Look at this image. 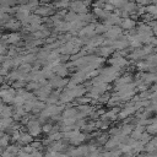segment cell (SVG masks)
I'll use <instances>...</instances> for the list:
<instances>
[{"label":"cell","instance_id":"33","mask_svg":"<svg viewBox=\"0 0 157 157\" xmlns=\"http://www.w3.org/2000/svg\"><path fill=\"white\" fill-rule=\"evenodd\" d=\"M10 142V136L9 135H4L0 137V150H3L4 147H8Z\"/></svg>","mask_w":157,"mask_h":157},{"label":"cell","instance_id":"7","mask_svg":"<svg viewBox=\"0 0 157 157\" xmlns=\"http://www.w3.org/2000/svg\"><path fill=\"white\" fill-rule=\"evenodd\" d=\"M68 80L66 79H63V77H59V76H53L49 81V85L50 87H55V88H63L68 85Z\"/></svg>","mask_w":157,"mask_h":157},{"label":"cell","instance_id":"40","mask_svg":"<svg viewBox=\"0 0 157 157\" xmlns=\"http://www.w3.org/2000/svg\"><path fill=\"white\" fill-rule=\"evenodd\" d=\"M136 68L140 70V71H148V69H150V66L147 65V63L146 62H140V63H137L136 64Z\"/></svg>","mask_w":157,"mask_h":157},{"label":"cell","instance_id":"6","mask_svg":"<svg viewBox=\"0 0 157 157\" xmlns=\"http://www.w3.org/2000/svg\"><path fill=\"white\" fill-rule=\"evenodd\" d=\"M124 140H125L124 136H122V135H116V136L111 137L109 140H107V142L104 144V146H106L107 150H113V148L118 147L120 144H123Z\"/></svg>","mask_w":157,"mask_h":157},{"label":"cell","instance_id":"8","mask_svg":"<svg viewBox=\"0 0 157 157\" xmlns=\"http://www.w3.org/2000/svg\"><path fill=\"white\" fill-rule=\"evenodd\" d=\"M70 8L71 11L80 15V14H87V6L82 3V2H75V3H70Z\"/></svg>","mask_w":157,"mask_h":157},{"label":"cell","instance_id":"46","mask_svg":"<svg viewBox=\"0 0 157 157\" xmlns=\"http://www.w3.org/2000/svg\"><path fill=\"white\" fill-rule=\"evenodd\" d=\"M22 151H23V152H26V153H28V155H31L34 150H33V147H32L31 145H25V147L22 148Z\"/></svg>","mask_w":157,"mask_h":157},{"label":"cell","instance_id":"13","mask_svg":"<svg viewBox=\"0 0 157 157\" xmlns=\"http://www.w3.org/2000/svg\"><path fill=\"white\" fill-rule=\"evenodd\" d=\"M136 26V22L133 20V19H130V17H128V19H122V21H120V27L123 28V30H133L134 27Z\"/></svg>","mask_w":157,"mask_h":157},{"label":"cell","instance_id":"36","mask_svg":"<svg viewBox=\"0 0 157 157\" xmlns=\"http://www.w3.org/2000/svg\"><path fill=\"white\" fill-rule=\"evenodd\" d=\"M5 151L9 152V153H11L12 156H15V155H17V152L20 151V147H19L17 145H9Z\"/></svg>","mask_w":157,"mask_h":157},{"label":"cell","instance_id":"3","mask_svg":"<svg viewBox=\"0 0 157 157\" xmlns=\"http://www.w3.org/2000/svg\"><path fill=\"white\" fill-rule=\"evenodd\" d=\"M123 34V31L119 26H112L107 30V32L104 33V36H106L109 41H117L119 37H122Z\"/></svg>","mask_w":157,"mask_h":157},{"label":"cell","instance_id":"26","mask_svg":"<svg viewBox=\"0 0 157 157\" xmlns=\"http://www.w3.org/2000/svg\"><path fill=\"white\" fill-rule=\"evenodd\" d=\"M145 12L150 14L155 19L156 15H157V6H156V4H148L147 6H145Z\"/></svg>","mask_w":157,"mask_h":157},{"label":"cell","instance_id":"1","mask_svg":"<svg viewBox=\"0 0 157 157\" xmlns=\"http://www.w3.org/2000/svg\"><path fill=\"white\" fill-rule=\"evenodd\" d=\"M27 130H28V134L32 137H36V136H38L42 133V125L39 124L38 120L32 119V120H30L27 123Z\"/></svg>","mask_w":157,"mask_h":157},{"label":"cell","instance_id":"4","mask_svg":"<svg viewBox=\"0 0 157 157\" xmlns=\"http://www.w3.org/2000/svg\"><path fill=\"white\" fill-rule=\"evenodd\" d=\"M50 92H52V87H50L49 84H47V85H44V86H41V87L36 91V95H34V96H37L41 102H45L47 98H48V96L50 95Z\"/></svg>","mask_w":157,"mask_h":157},{"label":"cell","instance_id":"42","mask_svg":"<svg viewBox=\"0 0 157 157\" xmlns=\"http://www.w3.org/2000/svg\"><path fill=\"white\" fill-rule=\"evenodd\" d=\"M53 6L59 8V9H66V8H69V6H70V3H69V2H62V3H57V4H54Z\"/></svg>","mask_w":157,"mask_h":157},{"label":"cell","instance_id":"45","mask_svg":"<svg viewBox=\"0 0 157 157\" xmlns=\"http://www.w3.org/2000/svg\"><path fill=\"white\" fill-rule=\"evenodd\" d=\"M12 86H14V88H22L23 86H26V84H25V81H15L12 84Z\"/></svg>","mask_w":157,"mask_h":157},{"label":"cell","instance_id":"16","mask_svg":"<svg viewBox=\"0 0 157 157\" xmlns=\"http://www.w3.org/2000/svg\"><path fill=\"white\" fill-rule=\"evenodd\" d=\"M53 71H54V74H57V76H59V77H64V76H66L68 73H69L66 65H64V64L57 65V66L53 69Z\"/></svg>","mask_w":157,"mask_h":157},{"label":"cell","instance_id":"12","mask_svg":"<svg viewBox=\"0 0 157 157\" xmlns=\"http://www.w3.org/2000/svg\"><path fill=\"white\" fill-rule=\"evenodd\" d=\"M76 111H77L81 116L87 117V116H91V114H92V112L95 111V108L91 107V106H88V104H85V106H77V107H76Z\"/></svg>","mask_w":157,"mask_h":157},{"label":"cell","instance_id":"47","mask_svg":"<svg viewBox=\"0 0 157 157\" xmlns=\"http://www.w3.org/2000/svg\"><path fill=\"white\" fill-rule=\"evenodd\" d=\"M3 82H4V77H3L2 75H0V85H2Z\"/></svg>","mask_w":157,"mask_h":157},{"label":"cell","instance_id":"43","mask_svg":"<svg viewBox=\"0 0 157 157\" xmlns=\"http://www.w3.org/2000/svg\"><path fill=\"white\" fill-rule=\"evenodd\" d=\"M109 97H111V95L103 93L102 96H99V98H98L97 101H98V102H101V103H107V102H108V99H109Z\"/></svg>","mask_w":157,"mask_h":157},{"label":"cell","instance_id":"21","mask_svg":"<svg viewBox=\"0 0 157 157\" xmlns=\"http://www.w3.org/2000/svg\"><path fill=\"white\" fill-rule=\"evenodd\" d=\"M77 114L76 108H66L65 111H63V116L62 119H70V118H75Z\"/></svg>","mask_w":157,"mask_h":157},{"label":"cell","instance_id":"9","mask_svg":"<svg viewBox=\"0 0 157 157\" xmlns=\"http://www.w3.org/2000/svg\"><path fill=\"white\" fill-rule=\"evenodd\" d=\"M21 39V34H19L17 32H12L10 34H5L2 37V41L4 43H10V44H17Z\"/></svg>","mask_w":157,"mask_h":157},{"label":"cell","instance_id":"28","mask_svg":"<svg viewBox=\"0 0 157 157\" xmlns=\"http://www.w3.org/2000/svg\"><path fill=\"white\" fill-rule=\"evenodd\" d=\"M93 14H95V16H97L99 19H104V20H106L108 17V15H109V12L104 11L103 9H97V8L93 9Z\"/></svg>","mask_w":157,"mask_h":157},{"label":"cell","instance_id":"2","mask_svg":"<svg viewBox=\"0 0 157 157\" xmlns=\"http://www.w3.org/2000/svg\"><path fill=\"white\" fill-rule=\"evenodd\" d=\"M109 64H111L113 68L122 69L123 66L128 65V60H127L124 57L119 55V53H116V54H113L112 59H109Z\"/></svg>","mask_w":157,"mask_h":157},{"label":"cell","instance_id":"14","mask_svg":"<svg viewBox=\"0 0 157 157\" xmlns=\"http://www.w3.org/2000/svg\"><path fill=\"white\" fill-rule=\"evenodd\" d=\"M65 147H66V145L63 142V141H54V142H52L50 144V147H49V150L48 151H54V152H62L63 150H65Z\"/></svg>","mask_w":157,"mask_h":157},{"label":"cell","instance_id":"17","mask_svg":"<svg viewBox=\"0 0 157 157\" xmlns=\"http://www.w3.org/2000/svg\"><path fill=\"white\" fill-rule=\"evenodd\" d=\"M32 141H33V137H32L28 133H20V136H19V140H17L19 144H22V145H30Z\"/></svg>","mask_w":157,"mask_h":157},{"label":"cell","instance_id":"10","mask_svg":"<svg viewBox=\"0 0 157 157\" xmlns=\"http://www.w3.org/2000/svg\"><path fill=\"white\" fill-rule=\"evenodd\" d=\"M131 82H133V76L130 74H125L123 76H119L116 80V87H120V86H124V85H128Z\"/></svg>","mask_w":157,"mask_h":157},{"label":"cell","instance_id":"44","mask_svg":"<svg viewBox=\"0 0 157 157\" xmlns=\"http://www.w3.org/2000/svg\"><path fill=\"white\" fill-rule=\"evenodd\" d=\"M85 131H88V133H91V131H93L95 129H96V125H95V123H90V124H86L84 128H82Z\"/></svg>","mask_w":157,"mask_h":157},{"label":"cell","instance_id":"5","mask_svg":"<svg viewBox=\"0 0 157 157\" xmlns=\"http://www.w3.org/2000/svg\"><path fill=\"white\" fill-rule=\"evenodd\" d=\"M53 12H54V10H53V6L52 5H38L34 10V15L39 16L41 19H42V16L47 17V16L52 15Z\"/></svg>","mask_w":157,"mask_h":157},{"label":"cell","instance_id":"38","mask_svg":"<svg viewBox=\"0 0 157 157\" xmlns=\"http://www.w3.org/2000/svg\"><path fill=\"white\" fill-rule=\"evenodd\" d=\"M26 87H27V90H28V92H30V91H37V90L41 87V85L37 84V82L31 81V82H28V84L26 85Z\"/></svg>","mask_w":157,"mask_h":157},{"label":"cell","instance_id":"27","mask_svg":"<svg viewBox=\"0 0 157 157\" xmlns=\"http://www.w3.org/2000/svg\"><path fill=\"white\" fill-rule=\"evenodd\" d=\"M12 114H14L12 108L10 106H5L4 109L2 111V113H0V118H11Z\"/></svg>","mask_w":157,"mask_h":157},{"label":"cell","instance_id":"24","mask_svg":"<svg viewBox=\"0 0 157 157\" xmlns=\"http://www.w3.org/2000/svg\"><path fill=\"white\" fill-rule=\"evenodd\" d=\"M44 108H45V103H44V102L36 101V102H34V104H33L32 112H33V113H41V112H42Z\"/></svg>","mask_w":157,"mask_h":157},{"label":"cell","instance_id":"11","mask_svg":"<svg viewBox=\"0 0 157 157\" xmlns=\"http://www.w3.org/2000/svg\"><path fill=\"white\" fill-rule=\"evenodd\" d=\"M86 79H87V75H86L84 71L79 70V71H76V73L73 75V77H71V80H70V81H73L75 85H79V84L84 82Z\"/></svg>","mask_w":157,"mask_h":157},{"label":"cell","instance_id":"19","mask_svg":"<svg viewBox=\"0 0 157 157\" xmlns=\"http://www.w3.org/2000/svg\"><path fill=\"white\" fill-rule=\"evenodd\" d=\"M98 52H99V55L101 57L107 58V57H109V55H112L114 53V49L112 47H106V45H104V47L98 48Z\"/></svg>","mask_w":157,"mask_h":157},{"label":"cell","instance_id":"35","mask_svg":"<svg viewBox=\"0 0 157 157\" xmlns=\"http://www.w3.org/2000/svg\"><path fill=\"white\" fill-rule=\"evenodd\" d=\"M25 114H26V112H25V109H23L22 107H16V108H15V113L12 114V117H14L15 119H20V118H22Z\"/></svg>","mask_w":157,"mask_h":157},{"label":"cell","instance_id":"34","mask_svg":"<svg viewBox=\"0 0 157 157\" xmlns=\"http://www.w3.org/2000/svg\"><path fill=\"white\" fill-rule=\"evenodd\" d=\"M12 104H14L15 107H22L23 104H25V99H23L20 95H17V93H16V96H15V98H14Z\"/></svg>","mask_w":157,"mask_h":157},{"label":"cell","instance_id":"23","mask_svg":"<svg viewBox=\"0 0 157 157\" xmlns=\"http://www.w3.org/2000/svg\"><path fill=\"white\" fill-rule=\"evenodd\" d=\"M20 26H21V23L17 20H14V19H9L6 21V23H5V27L10 28V30H17Z\"/></svg>","mask_w":157,"mask_h":157},{"label":"cell","instance_id":"37","mask_svg":"<svg viewBox=\"0 0 157 157\" xmlns=\"http://www.w3.org/2000/svg\"><path fill=\"white\" fill-rule=\"evenodd\" d=\"M150 140H151V135H148L147 133H142V134H141V137H140V140H139V142L145 146Z\"/></svg>","mask_w":157,"mask_h":157},{"label":"cell","instance_id":"32","mask_svg":"<svg viewBox=\"0 0 157 157\" xmlns=\"http://www.w3.org/2000/svg\"><path fill=\"white\" fill-rule=\"evenodd\" d=\"M64 20H65V22H74V21H76L77 20V14H75V12H73V11H70V12H66L65 14V16H64Z\"/></svg>","mask_w":157,"mask_h":157},{"label":"cell","instance_id":"30","mask_svg":"<svg viewBox=\"0 0 157 157\" xmlns=\"http://www.w3.org/2000/svg\"><path fill=\"white\" fill-rule=\"evenodd\" d=\"M42 75H43V77L44 79H52V77H53V76H55V74H54V71H53V69H50V68H48V66H45L42 71Z\"/></svg>","mask_w":157,"mask_h":157},{"label":"cell","instance_id":"25","mask_svg":"<svg viewBox=\"0 0 157 157\" xmlns=\"http://www.w3.org/2000/svg\"><path fill=\"white\" fill-rule=\"evenodd\" d=\"M21 60H22V64H32L36 62V55L34 54H26V55H21Z\"/></svg>","mask_w":157,"mask_h":157},{"label":"cell","instance_id":"20","mask_svg":"<svg viewBox=\"0 0 157 157\" xmlns=\"http://www.w3.org/2000/svg\"><path fill=\"white\" fill-rule=\"evenodd\" d=\"M146 57V53L142 48H139V49H134L133 53L129 55L130 59H144Z\"/></svg>","mask_w":157,"mask_h":157},{"label":"cell","instance_id":"41","mask_svg":"<svg viewBox=\"0 0 157 157\" xmlns=\"http://www.w3.org/2000/svg\"><path fill=\"white\" fill-rule=\"evenodd\" d=\"M52 130H53V125H52V124H44V125L42 127V133L50 134Z\"/></svg>","mask_w":157,"mask_h":157},{"label":"cell","instance_id":"29","mask_svg":"<svg viewBox=\"0 0 157 157\" xmlns=\"http://www.w3.org/2000/svg\"><path fill=\"white\" fill-rule=\"evenodd\" d=\"M157 131V124L156 123H150L145 127V133H147L148 135H155Z\"/></svg>","mask_w":157,"mask_h":157},{"label":"cell","instance_id":"22","mask_svg":"<svg viewBox=\"0 0 157 157\" xmlns=\"http://www.w3.org/2000/svg\"><path fill=\"white\" fill-rule=\"evenodd\" d=\"M120 128V133H119V135H122V136H128V135H130L131 134V131H133V129H134V127H133V124H125V125H123V127H119Z\"/></svg>","mask_w":157,"mask_h":157},{"label":"cell","instance_id":"15","mask_svg":"<svg viewBox=\"0 0 157 157\" xmlns=\"http://www.w3.org/2000/svg\"><path fill=\"white\" fill-rule=\"evenodd\" d=\"M59 91H57V92H50V95L48 96V98H47V104L48 106H54V104H58V102H59Z\"/></svg>","mask_w":157,"mask_h":157},{"label":"cell","instance_id":"39","mask_svg":"<svg viewBox=\"0 0 157 157\" xmlns=\"http://www.w3.org/2000/svg\"><path fill=\"white\" fill-rule=\"evenodd\" d=\"M107 140H108V135L107 134H104V133H102V134H98V136H97V141L99 142V144H106L107 142Z\"/></svg>","mask_w":157,"mask_h":157},{"label":"cell","instance_id":"18","mask_svg":"<svg viewBox=\"0 0 157 157\" xmlns=\"http://www.w3.org/2000/svg\"><path fill=\"white\" fill-rule=\"evenodd\" d=\"M156 147H157V142H156V139L152 137L145 146H144V151H146L147 153H152V152H156Z\"/></svg>","mask_w":157,"mask_h":157},{"label":"cell","instance_id":"31","mask_svg":"<svg viewBox=\"0 0 157 157\" xmlns=\"http://www.w3.org/2000/svg\"><path fill=\"white\" fill-rule=\"evenodd\" d=\"M108 28L109 27H107L104 23H97V25H95V34L96 33H106Z\"/></svg>","mask_w":157,"mask_h":157}]
</instances>
